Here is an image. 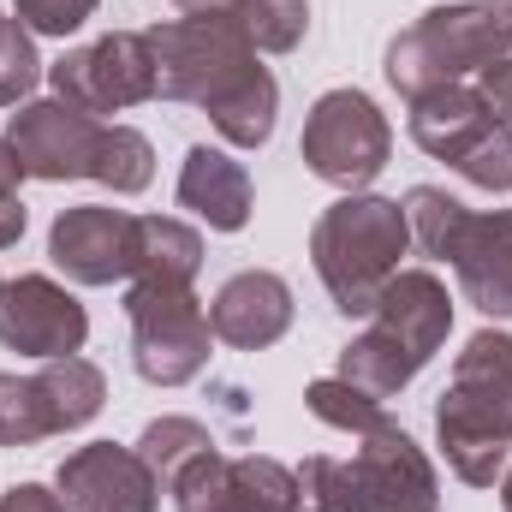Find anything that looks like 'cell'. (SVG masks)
I'll return each instance as SVG.
<instances>
[{
  "mask_svg": "<svg viewBox=\"0 0 512 512\" xmlns=\"http://www.w3.org/2000/svg\"><path fill=\"white\" fill-rule=\"evenodd\" d=\"M298 512H435V465L423 459V447L399 429L382 423L370 435H358L352 459H304L298 471Z\"/></svg>",
  "mask_w": 512,
  "mask_h": 512,
  "instance_id": "cell-1",
  "label": "cell"
},
{
  "mask_svg": "<svg viewBox=\"0 0 512 512\" xmlns=\"http://www.w3.org/2000/svg\"><path fill=\"white\" fill-rule=\"evenodd\" d=\"M435 435H441L447 465L471 489L495 483V471L507 465L512 447V334L483 328L459 352L453 382L435 405Z\"/></svg>",
  "mask_w": 512,
  "mask_h": 512,
  "instance_id": "cell-2",
  "label": "cell"
},
{
  "mask_svg": "<svg viewBox=\"0 0 512 512\" xmlns=\"http://www.w3.org/2000/svg\"><path fill=\"white\" fill-rule=\"evenodd\" d=\"M447 328H453L447 286L429 268L393 274L387 292L376 298V310H370V334L340 352V382L364 387L370 399H393L405 382H417V370L441 352Z\"/></svg>",
  "mask_w": 512,
  "mask_h": 512,
  "instance_id": "cell-3",
  "label": "cell"
},
{
  "mask_svg": "<svg viewBox=\"0 0 512 512\" xmlns=\"http://www.w3.org/2000/svg\"><path fill=\"white\" fill-rule=\"evenodd\" d=\"M405 245H411V221L399 203L346 191L310 233V256H316V274H322L334 310L370 316L376 298L387 292V280L399 274Z\"/></svg>",
  "mask_w": 512,
  "mask_h": 512,
  "instance_id": "cell-4",
  "label": "cell"
},
{
  "mask_svg": "<svg viewBox=\"0 0 512 512\" xmlns=\"http://www.w3.org/2000/svg\"><path fill=\"white\" fill-rule=\"evenodd\" d=\"M501 54H512V24L495 0L435 6L405 36H393V48H387V84L417 102L429 90L459 84L465 72H483Z\"/></svg>",
  "mask_w": 512,
  "mask_h": 512,
  "instance_id": "cell-5",
  "label": "cell"
},
{
  "mask_svg": "<svg viewBox=\"0 0 512 512\" xmlns=\"http://www.w3.org/2000/svg\"><path fill=\"white\" fill-rule=\"evenodd\" d=\"M143 36H149V60H155V96H167V102H197L203 108L245 60H256V48L245 42L239 18L227 6L155 24Z\"/></svg>",
  "mask_w": 512,
  "mask_h": 512,
  "instance_id": "cell-6",
  "label": "cell"
},
{
  "mask_svg": "<svg viewBox=\"0 0 512 512\" xmlns=\"http://www.w3.org/2000/svg\"><path fill=\"white\" fill-rule=\"evenodd\" d=\"M131 316V364L143 382L179 387L203 376L209 364V310L191 298V286H155V280H131L126 292Z\"/></svg>",
  "mask_w": 512,
  "mask_h": 512,
  "instance_id": "cell-7",
  "label": "cell"
},
{
  "mask_svg": "<svg viewBox=\"0 0 512 512\" xmlns=\"http://www.w3.org/2000/svg\"><path fill=\"white\" fill-rule=\"evenodd\" d=\"M304 161L316 179L340 185V191H364L376 173L387 167V149H393V131H387L382 108L364 96V90H328L310 120H304Z\"/></svg>",
  "mask_w": 512,
  "mask_h": 512,
  "instance_id": "cell-8",
  "label": "cell"
},
{
  "mask_svg": "<svg viewBox=\"0 0 512 512\" xmlns=\"http://www.w3.org/2000/svg\"><path fill=\"white\" fill-rule=\"evenodd\" d=\"M48 84L66 108L78 114H120L155 96V60H149V36L143 30H114L78 54H60L48 66Z\"/></svg>",
  "mask_w": 512,
  "mask_h": 512,
  "instance_id": "cell-9",
  "label": "cell"
},
{
  "mask_svg": "<svg viewBox=\"0 0 512 512\" xmlns=\"http://www.w3.org/2000/svg\"><path fill=\"white\" fill-rule=\"evenodd\" d=\"M102 143H108V126L66 102H30L6 126V149L18 155L24 179H96Z\"/></svg>",
  "mask_w": 512,
  "mask_h": 512,
  "instance_id": "cell-10",
  "label": "cell"
},
{
  "mask_svg": "<svg viewBox=\"0 0 512 512\" xmlns=\"http://www.w3.org/2000/svg\"><path fill=\"white\" fill-rule=\"evenodd\" d=\"M179 512H298V477L274 459H221L203 453L197 465H185L167 489Z\"/></svg>",
  "mask_w": 512,
  "mask_h": 512,
  "instance_id": "cell-11",
  "label": "cell"
},
{
  "mask_svg": "<svg viewBox=\"0 0 512 512\" xmlns=\"http://www.w3.org/2000/svg\"><path fill=\"white\" fill-rule=\"evenodd\" d=\"M84 334H90L84 304L66 286H54L48 274H24L0 286V346L48 364V358H72Z\"/></svg>",
  "mask_w": 512,
  "mask_h": 512,
  "instance_id": "cell-12",
  "label": "cell"
},
{
  "mask_svg": "<svg viewBox=\"0 0 512 512\" xmlns=\"http://www.w3.org/2000/svg\"><path fill=\"white\" fill-rule=\"evenodd\" d=\"M48 256L66 280L78 286H114L137 274V215L126 209H102V203H84V209H66L48 233Z\"/></svg>",
  "mask_w": 512,
  "mask_h": 512,
  "instance_id": "cell-13",
  "label": "cell"
},
{
  "mask_svg": "<svg viewBox=\"0 0 512 512\" xmlns=\"http://www.w3.org/2000/svg\"><path fill=\"white\" fill-rule=\"evenodd\" d=\"M60 501L72 512H155L161 483H155V471L143 465L137 447L96 441V447H78L60 465Z\"/></svg>",
  "mask_w": 512,
  "mask_h": 512,
  "instance_id": "cell-14",
  "label": "cell"
},
{
  "mask_svg": "<svg viewBox=\"0 0 512 512\" xmlns=\"http://www.w3.org/2000/svg\"><path fill=\"white\" fill-rule=\"evenodd\" d=\"M209 328H215V340H227V346H239V352L274 346V340L292 328V286H286L280 274H268V268L233 274V280L215 292V304H209Z\"/></svg>",
  "mask_w": 512,
  "mask_h": 512,
  "instance_id": "cell-15",
  "label": "cell"
},
{
  "mask_svg": "<svg viewBox=\"0 0 512 512\" xmlns=\"http://www.w3.org/2000/svg\"><path fill=\"white\" fill-rule=\"evenodd\" d=\"M447 262L459 268V286L483 316H512V209L465 215Z\"/></svg>",
  "mask_w": 512,
  "mask_h": 512,
  "instance_id": "cell-16",
  "label": "cell"
},
{
  "mask_svg": "<svg viewBox=\"0 0 512 512\" xmlns=\"http://www.w3.org/2000/svg\"><path fill=\"white\" fill-rule=\"evenodd\" d=\"M179 209L203 215L215 233H239L251 221V173L227 149L197 143L185 155V173H179Z\"/></svg>",
  "mask_w": 512,
  "mask_h": 512,
  "instance_id": "cell-17",
  "label": "cell"
},
{
  "mask_svg": "<svg viewBox=\"0 0 512 512\" xmlns=\"http://www.w3.org/2000/svg\"><path fill=\"white\" fill-rule=\"evenodd\" d=\"M501 126L483 102H477V90H465V84H447V90H429V96H417L411 102V137H417V149H429L435 161H465L489 131Z\"/></svg>",
  "mask_w": 512,
  "mask_h": 512,
  "instance_id": "cell-18",
  "label": "cell"
},
{
  "mask_svg": "<svg viewBox=\"0 0 512 512\" xmlns=\"http://www.w3.org/2000/svg\"><path fill=\"white\" fill-rule=\"evenodd\" d=\"M274 102H280V90H274L268 66L245 60V66H239V72L203 102V114L215 120V131H221L227 143H239V149H262L268 131H274Z\"/></svg>",
  "mask_w": 512,
  "mask_h": 512,
  "instance_id": "cell-19",
  "label": "cell"
},
{
  "mask_svg": "<svg viewBox=\"0 0 512 512\" xmlns=\"http://www.w3.org/2000/svg\"><path fill=\"white\" fill-rule=\"evenodd\" d=\"M203 262V239L179 221L161 215H137V274L131 280H155V286H191Z\"/></svg>",
  "mask_w": 512,
  "mask_h": 512,
  "instance_id": "cell-20",
  "label": "cell"
},
{
  "mask_svg": "<svg viewBox=\"0 0 512 512\" xmlns=\"http://www.w3.org/2000/svg\"><path fill=\"white\" fill-rule=\"evenodd\" d=\"M42 387H48V399H54V417H60V435L66 429H84L96 411H102V399H108V382H102V370L90 364V358H48L42 364Z\"/></svg>",
  "mask_w": 512,
  "mask_h": 512,
  "instance_id": "cell-21",
  "label": "cell"
},
{
  "mask_svg": "<svg viewBox=\"0 0 512 512\" xmlns=\"http://www.w3.org/2000/svg\"><path fill=\"white\" fill-rule=\"evenodd\" d=\"M137 453H143V465L155 471V483L173 489V477H179L185 465H197L203 453H215V435H209L197 417H161V423L143 429Z\"/></svg>",
  "mask_w": 512,
  "mask_h": 512,
  "instance_id": "cell-22",
  "label": "cell"
},
{
  "mask_svg": "<svg viewBox=\"0 0 512 512\" xmlns=\"http://www.w3.org/2000/svg\"><path fill=\"white\" fill-rule=\"evenodd\" d=\"M42 435H60L42 376H0V447H30Z\"/></svg>",
  "mask_w": 512,
  "mask_h": 512,
  "instance_id": "cell-23",
  "label": "cell"
},
{
  "mask_svg": "<svg viewBox=\"0 0 512 512\" xmlns=\"http://www.w3.org/2000/svg\"><path fill=\"white\" fill-rule=\"evenodd\" d=\"M227 12L239 18L245 42L262 48V54L298 48V36H304V24H310V6H304V0H233Z\"/></svg>",
  "mask_w": 512,
  "mask_h": 512,
  "instance_id": "cell-24",
  "label": "cell"
},
{
  "mask_svg": "<svg viewBox=\"0 0 512 512\" xmlns=\"http://www.w3.org/2000/svg\"><path fill=\"white\" fill-rule=\"evenodd\" d=\"M304 405H310L322 423H334V429H352V435H370V429H382V423H387L382 399H370L364 387L340 382V376H322V382H310Z\"/></svg>",
  "mask_w": 512,
  "mask_h": 512,
  "instance_id": "cell-25",
  "label": "cell"
},
{
  "mask_svg": "<svg viewBox=\"0 0 512 512\" xmlns=\"http://www.w3.org/2000/svg\"><path fill=\"white\" fill-rule=\"evenodd\" d=\"M96 179L102 185H114L120 197L131 191H143L149 179H155V149H149V137L131 126H108V143H102V167H96Z\"/></svg>",
  "mask_w": 512,
  "mask_h": 512,
  "instance_id": "cell-26",
  "label": "cell"
},
{
  "mask_svg": "<svg viewBox=\"0 0 512 512\" xmlns=\"http://www.w3.org/2000/svg\"><path fill=\"white\" fill-rule=\"evenodd\" d=\"M36 78H42V60L30 48V30L24 24H6V36H0V108L24 102L36 90Z\"/></svg>",
  "mask_w": 512,
  "mask_h": 512,
  "instance_id": "cell-27",
  "label": "cell"
},
{
  "mask_svg": "<svg viewBox=\"0 0 512 512\" xmlns=\"http://www.w3.org/2000/svg\"><path fill=\"white\" fill-rule=\"evenodd\" d=\"M477 191H512V126H495L465 161H453Z\"/></svg>",
  "mask_w": 512,
  "mask_h": 512,
  "instance_id": "cell-28",
  "label": "cell"
},
{
  "mask_svg": "<svg viewBox=\"0 0 512 512\" xmlns=\"http://www.w3.org/2000/svg\"><path fill=\"white\" fill-rule=\"evenodd\" d=\"M12 6H18V24L36 36H72L96 12V0H12Z\"/></svg>",
  "mask_w": 512,
  "mask_h": 512,
  "instance_id": "cell-29",
  "label": "cell"
},
{
  "mask_svg": "<svg viewBox=\"0 0 512 512\" xmlns=\"http://www.w3.org/2000/svg\"><path fill=\"white\" fill-rule=\"evenodd\" d=\"M477 102H483L501 126H512V54L489 60V66L477 72Z\"/></svg>",
  "mask_w": 512,
  "mask_h": 512,
  "instance_id": "cell-30",
  "label": "cell"
},
{
  "mask_svg": "<svg viewBox=\"0 0 512 512\" xmlns=\"http://www.w3.org/2000/svg\"><path fill=\"white\" fill-rule=\"evenodd\" d=\"M0 512H66L60 495H48L42 483H18V489H6L0 495Z\"/></svg>",
  "mask_w": 512,
  "mask_h": 512,
  "instance_id": "cell-31",
  "label": "cell"
},
{
  "mask_svg": "<svg viewBox=\"0 0 512 512\" xmlns=\"http://www.w3.org/2000/svg\"><path fill=\"white\" fill-rule=\"evenodd\" d=\"M24 239V203L18 197H0V251Z\"/></svg>",
  "mask_w": 512,
  "mask_h": 512,
  "instance_id": "cell-32",
  "label": "cell"
},
{
  "mask_svg": "<svg viewBox=\"0 0 512 512\" xmlns=\"http://www.w3.org/2000/svg\"><path fill=\"white\" fill-rule=\"evenodd\" d=\"M18 179H24V167H18V155L0 143V197H12V191H18Z\"/></svg>",
  "mask_w": 512,
  "mask_h": 512,
  "instance_id": "cell-33",
  "label": "cell"
},
{
  "mask_svg": "<svg viewBox=\"0 0 512 512\" xmlns=\"http://www.w3.org/2000/svg\"><path fill=\"white\" fill-rule=\"evenodd\" d=\"M179 6H191V12H209V6H233V0H179Z\"/></svg>",
  "mask_w": 512,
  "mask_h": 512,
  "instance_id": "cell-34",
  "label": "cell"
},
{
  "mask_svg": "<svg viewBox=\"0 0 512 512\" xmlns=\"http://www.w3.org/2000/svg\"><path fill=\"white\" fill-rule=\"evenodd\" d=\"M501 507L512 512V471H507V489H501Z\"/></svg>",
  "mask_w": 512,
  "mask_h": 512,
  "instance_id": "cell-35",
  "label": "cell"
},
{
  "mask_svg": "<svg viewBox=\"0 0 512 512\" xmlns=\"http://www.w3.org/2000/svg\"><path fill=\"white\" fill-rule=\"evenodd\" d=\"M6 24H12V18H0V36H6Z\"/></svg>",
  "mask_w": 512,
  "mask_h": 512,
  "instance_id": "cell-36",
  "label": "cell"
}]
</instances>
